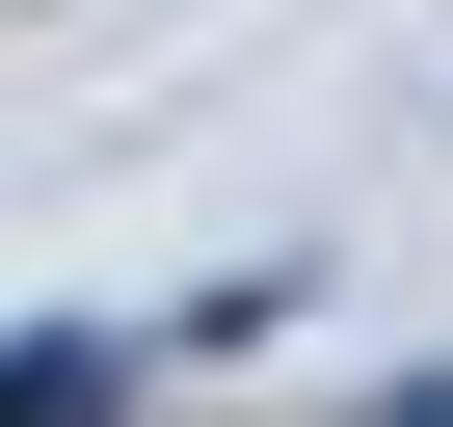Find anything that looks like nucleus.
Masks as SVG:
<instances>
[{"instance_id": "nucleus-1", "label": "nucleus", "mask_w": 453, "mask_h": 427, "mask_svg": "<svg viewBox=\"0 0 453 427\" xmlns=\"http://www.w3.org/2000/svg\"><path fill=\"white\" fill-rule=\"evenodd\" d=\"M134 374H160L134 321H27V347H0V427H54V400H134Z\"/></svg>"}]
</instances>
